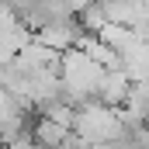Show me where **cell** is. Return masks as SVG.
Segmentation results:
<instances>
[{
  "mask_svg": "<svg viewBox=\"0 0 149 149\" xmlns=\"http://www.w3.org/2000/svg\"><path fill=\"white\" fill-rule=\"evenodd\" d=\"M90 149H139L128 135H121V139H111V142H101V146H90Z\"/></svg>",
  "mask_w": 149,
  "mask_h": 149,
  "instance_id": "obj_5",
  "label": "cell"
},
{
  "mask_svg": "<svg viewBox=\"0 0 149 149\" xmlns=\"http://www.w3.org/2000/svg\"><path fill=\"white\" fill-rule=\"evenodd\" d=\"M28 111H31V108H28L24 101H17L10 90H3V87H0V125H3V121H10V118H17V114H28Z\"/></svg>",
  "mask_w": 149,
  "mask_h": 149,
  "instance_id": "obj_4",
  "label": "cell"
},
{
  "mask_svg": "<svg viewBox=\"0 0 149 149\" xmlns=\"http://www.w3.org/2000/svg\"><path fill=\"white\" fill-rule=\"evenodd\" d=\"M125 132V121H121V108H111V104H87L76 111L73 121V135L83 142V146H101V142H111V139H121Z\"/></svg>",
  "mask_w": 149,
  "mask_h": 149,
  "instance_id": "obj_1",
  "label": "cell"
},
{
  "mask_svg": "<svg viewBox=\"0 0 149 149\" xmlns=\"http://www.w3.org/2000/svg\"><path fill=\"white\" fill-rule=\"evenodd\" d=\"M31 135H35V142L42 149H59V146H66L73 139V128L63 125V121H56L52 114H38L35 125H31Z\"/></svg>",
  "mask_w": 149,
  "mask_h": 149,
  "instance_id": "obj_2",
  "label": "cell"
},
{
  "mask_svg": "<svg viewBox=\"0 0 149 149\" xmlns=\"http://www.w3.org/2000/svg\"><path fill=\"white\" fill-rule=\"evenodd\" d=\"M128 90H132V80L125 76V70H108L104 80H101L97 101H101V104H111V108H125Z\"/></svg>",
  "mask_w": 149,
  "mask_h": 149,
  "instance_id": "obj_3",
  "label": "cell"
},
{
  "mask_svg": "<svg viewBox=\"0 0 149 149\" xmlns=\"http://www.w3.org/2000/svg\"><path fill=\"white\" fill-rule=\"evenodd\" d=\"M7 149H42V146H38V142H35V135H21L17 142H10V146H7Z\"/></svg>",
  "mask_w": 149,
  "mask_h": 149,
  "instance_id": "obj_6",
  "label": "cell"
}]
</instances>
